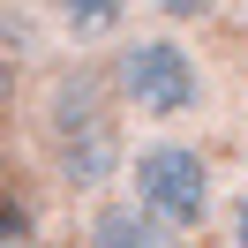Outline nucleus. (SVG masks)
Instances as JSON below:
<instances>
[{"label":"nucleus","instance_id":"f257e3e1","mask_svg":"<svg viewBox=\"0 0 248 248\" xmlns=\"http://www.w3.org/2000/svg\"><path fill=\"white\" fill-rule=\"evenodd\" d=\"M106 98L151 136H181L211 106V68L181 31H128L106 53Z\"/></svg>","mask_w":248,"mask_h":248},{"label":"nucleus","instance_id":"f03ea898","mask_svg":"<svg viewBox=\"0 0 248 248\" xmlns=\"http://www.w3.org/2000/svg\"><path fill=\"white\" fill-rule=\"evenodd\" d=\"M38 143H46V173L68 196H106V181H121L128 143H121V106L106 98V83L91 76H53L38 98Z\"/></svg>","mask_w":248,"mask_h":248},{"label":"nucleus","instance_id":"7ed1b4c3","mask_svg":"<svg viewBox=\"0 0 248 248\" xmlns=\"http://www.w3.org/2000/svg\"><path fill=\"white\" fill-rule=\"evenodd\" d=\"M121 196H128V203H143L151 218H166V226L188 241V233L218 226L226 181H218V158L203 151L196 136H143V143H128Z\"/></svg>","mask_w":248,"mask_h":248},{"label":"nucleus","instance_id":"20e7f679","mask_svg":"<svg viewBox=\"0 0 248 248\" xmlns=\"http://www.w3.org/2000/svg\"><path fill=\"white\" fill-rule=\"evenodd\" d=\"M83 248H188V241L166 226V218H151L143 203L98 196L91 211H83Z\"/></svg>","mask_w":248,"mask_h":248},{"label":"nucleus","instance_id":"39448f33","mask_svg":"<svg viewBox=\"0 0 248 248\" xmlns=\"http://www.w3.org/2000/svg\"><path fill=\"white\" fill-rule=\"evenodd\" d=\"M46 23L68 46H121L128 38V0H46Z\"/></svg>","mask_w":248,"mask_h":248},{"label":"nucleus","instance_id":"423d86ee","mask_svg":"<svg viewBox=\"0 0 248 248\" xmlns=\"http://www.w3.org/2000/svg\"><path fill=\"white\" fill-rule=\"evenodd\" d=\"M143 8L158 16V31H203L226 16V0H143Z\"/></svg>","mask_w":248,"mask_h":248},{"label":"nucleus","instance_id":"0eeeda50","mask_svg":"<svg viewBox=\"0 0 248 248\" xmlns=\"http://www.w3.org/2000/svg\"><path fill=\"white\" fill-rule=\"evenodd\" d=\"M218 241H226V248H248V181L226 188V203H218Z\"/></svg>","mask_w":248,"mask_h":248},{"label":"nucleus","instance_id":"6e6552de","mask_svg":"<svg viewBox=\"0 0 248 248\" xmlns=\"http://www.w3.org/2000/svg\"><path fill=\"white\" fill-rule=\"evenodd\" d=\"M0 241H23V211H0Z\"/></svg>","mask_w":248,"mask_h":248},{"label":"nucleus","instance_id":"1a4fd4ad","mask_svg":"<svg viewBox=\"0 0 248 248\" xmlns=\"http://www.w3.org/2000/svg\"><path fill=\"white\" fill-rule=\"evenodd\" d=\"M226 8H233V16H241V23H248V0H226Z\"/></svg>","mask_w":248,"mask_h":248}]
</instances>
